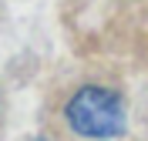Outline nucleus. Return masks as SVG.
Masks as SVG:
<instances>
[{
	"label": "nucleus",
	"mask_w": 148,
	"mask_h": 141,
	"mask_svg": "<svg viewBox=\"0 0 148 141\" xmlns=\"http://www.w3.org/2000/svg\"><path fill=\"white\" fill-rule=\"evenodd\" d=\"M67 124H71L77 134L84 138H118L128 128V111H125V101H121L118 91H108V87H81L64 108Z\"/></svg>",
	"instance_id": "obj_1"
},
{
	"label": "nucleus",
	"mask_w": 148,
	"mask_h": 141,
	"mask_svg": "<svg viewBox=\"0 0 148 141\" xmlns=\"http://www.w3.org/2000/svg\"><path fill=\"white\" fill-rule=\"evenodd\" d=\"M34 141H47V138H34Z\"/></svg>",
	"instance_id": "obj_2"
}]
</instances>
